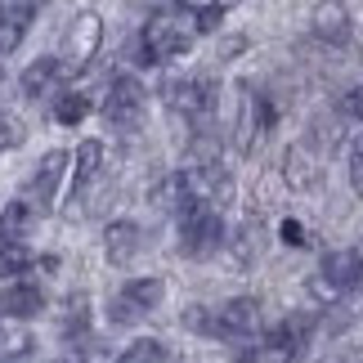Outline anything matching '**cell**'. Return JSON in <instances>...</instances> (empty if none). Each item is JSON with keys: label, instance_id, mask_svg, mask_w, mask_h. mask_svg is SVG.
<instances>
[{"label": "cell", "instance_id": "cell-1", "mask_svg": "<svg viewBox=\"0 0 363 363\" xmlns=\"http://www.w3.org/2000/svg\"><path fill=\"white\" fill-rule=\"evenodd\" d=\"M193 36H198V27L175 18L171 9L152 13L144 23V36H139V63H166V59H179V54L193 50Z\"/></svg>", "mask_w": 363, "mask_h": 363}, {"label": "cell", "instance_id": "cell-2", "mask_svg": "<svg viewBox=\"0 0 363 363\" xmlns=\"http://www.w3.org/2000/svg\"><path fill=\"white\" fill-rule=\"evenodd\" d=\"M225 247V220H220V211L206 198L189 202L184 211H179V251L193 260H206L216 256V251Z\"/></svg>", "mask_w": 363, "mask_h": 363}, {"label": "cell", "instance_id": "cell-3", "mask_svg": "<svg viewBox=\"0 0 363 363\" xmlns=\"http://www.w3.org/2000/svg\"><path fill=\"white\" fill-rule=\"evenodd\" d=\"M310 332H314V310H301V314H287L278 328L264 332V345H260V359L264 363H296L310 345Z\"/></svg>", "mask_w": 363, "mask_h": 363}, {"label": "cell", "instance_id": "cell-4", "mask_svg": "<svg viewBox=\"0 0 363 363\" xmlns=\"http://www.w3.org/2000/svg\"><path fill=\"white\" fill-rule=\"evenodd\" d=\"M99 45H104V18L99 13H77V18L67 23V36H63V50H59L63 77L81 72V67L99 54Z\"/></svg>", "mask_w": 363, "mask_h": 363}, {"label": "cell", "instance_id": "cell-5", "mask_svg": "<svg viewBox=\"0 0 363 363\" xmlns=\"http://www.w3.org/2000/svg\"><path fill=\"white\" fill-rule=\"evenodd\" d=\"M144 104H148L144 86H139L130 72H121V77H113V86H108L104 117L113 121L117 130H139V121H144Z\"/></svg>", "mask_w": 363, "mask_h": 363}, {"label": "cell", "instance_id": "cell-6", "mask_svg": "<svg viewBox=\"0 0 363 363\" xmlns=\"http://www.w3.org/2000/svg\"><path fill=\"white\" fill-rule=\"evenodd\" d=\"M166 283L162 278H130L113 296V323H144V318L162 305Z\"/></svg>", "mask_w": 363, "mask_h": 363}, {"label": "cell", "instance_id": "cell-7", "mask_svg": "<svg viewBox=\"0 0 363 363\" xmlns=\"http://www.w3.org/2000/svg\"><path fill=\"white\" fill-rule=\"evenodd\" d=\"M256 332H260V305L251 296H233L220 310H211V337L242 341V337H256Z\"/></svg>", "mask_w": 363, "mask_h": 363}, {"label": "cell", "instance_id": "cell-8", "mask_svg": "<svg viewBox=\"0 0 363 363\" xmlns=\"http://www.w3.org/2000/svg\"><path fill=\"white\" fill-rule=\"evenodd\" d=\"M63 166H67V152L63 148H50L45 157L36 162V171H32V179H27V189H23V202L32 206V211H40V206L54 202L59 179H63Z\"/></svg>", "mask_w": 363, "mask_h": 363}, {"label": "cell", "instance_id": "cell-9", "mask_svg": "<svg viewBox=\"0 0 363 363\" xmlns=\"http://www.w3.org/2000/svg\"><path fill=\"white\" fill-rule=\"evenodd\" d=\"M166 108L179 113V117H202V113L216 108V86L202 81V77H179V81L166 86Z\"/></svg>", "mask_w": 363, "mask_h": 363}, {"label": "cell", "instance_id": "cell-10", "mask_svg": "<svg viewBox=\"0 0 363 363\" xmlns=\"http://www.w3.org/2000/svg\"><path fill=\"white\" fill-rule=\"evenodd\" d=\"M318 283H323L328 291L363 287V251H354V247H337V251H328L323 264H318Z\"/></svg>", "mask_w": 363, "mask_h": 363}, {"label": "cell", "instance_id": "cell-11", "mask_svg": "<svg viewBox=\"0 0 363 363\" xmlns=\"http://www.w3.org/2000/svg\"><path fill=\"white\" fill-rule=\"evenodd\" d=\"M310 27H314L318 40H328V45L350 40V5H345V0H318L314 13H310Z\"/></svg>", "mask_w": 363, "mask_h": 363}, {"label": "cell", "instance_id": "cell-12", "mask_svg": "<svg viewBox=\"0 0 363 363\" xmlns=\"http://www.w3.org/2000/svg\"><path fill=\"white\" fill-rule=\"evenodd\" d=\"M283 179L291 189H318V179H323V166H318V152L310 144H287L283 152Z\"/></svg>", "mask_w": 363, "mask_h": 363}, {"label": "cell", "instance_id": "cell-13", "mask_svg": "<svg viewBox=\"0 0 363 363\" xmlns=\"http://www.w3.org/2000/svg\"><path fill=\"white\" fill-rule=\"evenodd\" d=\"M152 206L157 211H166V216H179L189 202H198V193H193V179H189V171H171V175H162L157 184H152Z\"/></svg>", "mask_w": 363, "mask_h": 363}, {"label": "cell", "instance_id": "cell-14", "mask_svg": "<svg viewBox=\"0 0 363 363\" xmlns=\"http://www.w3.org/2000/svg\"><path fill=\"white\" fill-rule=\"evenodd\" d=\"M139 247H144V229L135 225V220H113V225L104 229V251L113 264H130L139 256Z\"/></svg>", "mask_w": 363, "mask_h": 363}, {"label": "cell", "instance_id": "cell-15", "mask_svg": "<svg viewBox=\"0 0 363 363\" xmlns=\"http://www.w3.org/2000/svg\"><path fill=\"white\" fill-rule=\"evenodd\" d=\"M40 310H45V291L32 283H9L0 291V314L5 318H36Z\"/></svg>", "mask_w": 363, "mask_h": 363}, {"label": "cell", "instance_id": "cell-16", "mask_svg": "<svg viewBox=\"0 0 363 363\" xmlns=\"http://www.w3.org/2000/svg\"><path fill=\"white\" fill-rule=\"evenodd\" d=\"M59 77H63L59 59H36V63H27V67H23L18 90L27 94V99H40V94H50V86H54Z\"/></svg>", "mask_w": 363, "mask_h": 363}, {"label": "cell", "instance_id": "cell-17", "mask_svg": "<svg viewBox=\"0 0 363 363\" xmlns=\"http://www.w3.org/2000/svg\"><path fill=\"white\" fill-rule=\"evenodd\" d=\"M32 206H27L23 198L18 202H9L5 211H0V242H23V233H27V225H32Z\"/></svg>", "mask_w": 363, "mask_h": 363}, {"label": "cell", "instance_id": "cell-18", "mask_svg": "<svg viewBox=\"0 0 363 363\" xmlns=\"http://www.w3.org/2000/svg\"><path fill=\"white\" fill-rule=\"evenodd\" d=\"M54 121L59 125H77V121H86V113H90V104H86V94H77V90H67V94H59L54 99Z\"/></svg>", "mask_w": 363, "mask_h": 363}, {"label": "cell", "instance_id": "cell-19", "mask_svg": "<svg viewBox=\"0 0 363 363\" xmlns=\"http://www.w3.org/2000/svg\"><path fill=\"white\" fill-rule=\"evenodd\" d=\"M99 162H104V144H99V139H86V144L77 148V175H81V184L99 175Z\"/></svg>", "mask_w": 363, "mask_h": 363}, {"label": "cell", "instance_id": "cell-20", "mask_svg": "<svg viewBox=\"0 0 363 363\" xmlns=\"http://www.w3.org/2000/svg\"><path fill=\"white\" fill-rule=\"evenodd\" d=\"M121 363H171V350L162 341H135L130 350L121 354Z\"/></svg>", "mask_w": 363, "mask_h": 363}, {"label": "cell", "instance_id": "cell-21", "mask_svg": "<svg viewBox=\"0 0 363 363\" xmlns=\"http://www.w3.org/2000/svg\"><path fill=\"white\" fill-rule=\"evenodd\" d=\"M27 269H32V256H27L23 242H5V247H0V274H5V278L27 274Z\"/></svg>", "mask_w": 363, "mask_h": 363}, {"label": "cell", "instance_id": "cell-22", "mask_svg": "<svg viewBox=\"0 0 363 363\" xmlns=\"http://www.w3.org/2000/svg\"><path fill=\"white\" fill-rule=\"evenodd\" d=\"M40 9V0H0V18H18V23H32V13Z\"/></svg>", "mask_w": 363, "mask_h": 363}, {"label": "cell", "instance_id": "cell-23", "mask_svg": "<svg viewBox=\"0 0 363 363\" xmlns=\"http://www.w3.org/2000/svg\"><path fill=\"white\" fill-rule=\"evenodd\" d=\"M23 121L18 117H9V113H0V152L5 148H13V144H23Z\"/></svg>", "mask_w": 363, "mask_h": 363}, {"label": "cell", "instance_id": "cell-24", "mask_svg": "<svg viewBox=\"0 0 363 363\" xmlns=\"http://www.w3.org/2000/svg\"><path fill=\"white\" fill-rule=\"evenodd\" d=\"M350 184H354V193L363 198V135L350 144Z\"/></svg>", "mask_w": 363, "mask_h": 363}, {"label": "cell", "instance_id": "cell-25", "mask_svg": "<svg viewBox=\"0 0 363 363\" xmlns=\"http://www.w3.org/2000/svg\"><path fill=\"white\" fill-rule=\"evenodd\" d=\"M220 13H225V5H202L198 13H193V27H198V32H216Z\"/></svg>", "mask_w": 363, "mask_h": 363}, {"label": "cell", "instance_id": "cell-26", "mask_svg": "<svg viewBox=\"0 0 363 363\" xmlns=\"http://www.w3.org/2000/svg\"><path fill=\"white\" fill-rule=\"evenodd\" d=\"M341 113L354 117V121H363V86H354V90L341 94Z\"/></svg>", "mask_w": 363, "mask_h": 363}, {"label": "cell", "instance_id": "cell-27", "mask_svg": "<svg viewBox=\"0 0 363 363\" xmlns=\"http://www.w3.org/2000/svg\"><path fill=\"white\" fill-rule=\"evenodd\" d=\"M278 233H283L287 247H305V225H301V220H283V229H278Z\"/></svg>", "mask_w": 363, "mask_h": 363}, {"label": "cell", "instance_id": "cell-28", "mask_svg": "<svg viewBox=\"0 0 363 363\" xmlns=\"http://www.w3.org/2000/svg\"><path fill=\"white\" fill-rule=\"evenodd\" d=\"M247 50V36H233V40H225V59L229 54H242Z\"/></svg>", "mask_w": 363, "mask_h": 363}, {"label": "cell", "instance_id": "cell-29", "mask_svg": "<svg viewBox=\"0 0 363 363\" xmlns=\"http://www.w3.org/2000/svg\"><path fill=\"white\" fill-rule=\"evenodd\" d=\"M5 363H32V354H27V350H18V354H13V359H5Z\"/></svg>", "mask_w": 363, "mask_h": 363}, {"label": "cell", "instance_id": "cell-30", "mask_svg": "<svg viewBox=\"0 0 363 363\" xmlns=\"http://www.w3.org/2000/svg\"><path fill=\"white\" fill-rule=\"evenodd\" d=\"M341 363H363V350H354V354H345Z\"/></svg>", "mask_w": 363, "mask_h": 363}, {"label": "cell", "instance_id": "cell-31", "mask_svg": "<svg viewBox=\"0 0 363 363\" xmlns=\"http://www.w3.org/2000/svg\"><path fill=\"white\" fill-rule=\"evenodd\" d=\"M216 5H225V9H229V5H242V0H216Z\"/></svg>", "mask_w": 363, "mask_h": 363}]
</instances>
